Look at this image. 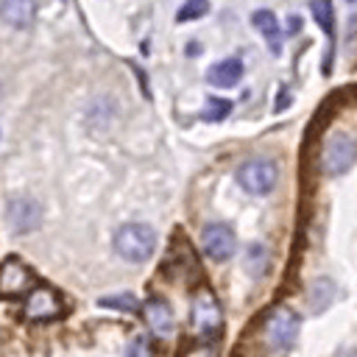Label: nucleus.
I'll return each mask as SVG.
<instances>
[{"label": "nucleus", "instance_id": "nucleus-1", "mask_svg": "<svg viewBox=\"0 0 357 357\" xmlns=\"http://www.w3.org/2000/svg\"><path fill=\"white\" fill-rule=\"evenodd\" d=\"M114 251L126 262H145L156 251V231L148 223H126L114 231Z\"/></svg>", "mask_w": 357, "mask_h": 357}, {"label": "nucleus", "instance_id": "nucleus-2", "mask_svg": "<svg viewBox=\"0 0 357 357\" xmlns=\"http://www.w3.org/2000/svg\"><path fill=\"white\" fill-rule=\"evenodd\" d=\"M357 162V137L351 131H335L329 134L324 153H321V167L326 176H343L351 170Z\"/></svg>", "mask_w": 357, "mask_h": 357}, {"label": "nucleus", "instance_id": "nucleus-3", "mask_svg": "<svg viewBox=\"0 0 357 357\" xmlns=\"http://www.w3.org/2000/svg\"><path fill=\"white\" fill-rule=\"evenodd\" d=\"M276 181H279V167L273 159L254 156L237 167V184L251 195H268L276 187Z\"/></svg>", "mask_w": 357, "mask_h": 357}, {"label": "nucleus", "instance_id": "nucleus-4", "mask_svg": "<svg viewBox=\"0 0 357 357\" xmlns=\"http://www.w3.org/2000/svg\"><path fill=\"white\" fill-rule=\"evenodd\" d=\"M298 329H301V318L290 307H276L265 321V340L276 351H284V349H290L296 343Z\"/></svg>", "mask_w": 357, "mask_h": 357}, {"label": "nucleus", "instance_id": "nucleus-5", "mask_svg": "<svg viewBox=\"0 0 357 357\" xmlns=\"http://www.w3.org/2000/svg\"><path fill=\"white\" fill-rule=\"evenodd\" d=\"M190 324L195 335H215L223 326V310L212 290H198L190 307Z\"/></svg>", "mask_w": 357, "mask_h": 357}, {"label": "nucleus", "instance_id": "nucleus-6", "mask_svg": "<svg viewBox=\"0 0 357 357\" xmlns=\"http://www.w3.org/2000/svg\"><path fill=\"white\" fill-rule=\"evenodd\" d=\"M31 290H33L31 268L17 257H6L0 262V296L3 298H17V296H28Z\"/></svg>", "mask_w": 357, "mask_h": 357}, {"label": "nucleus", "instance_id": "nucleus-7", "mask_svg": "<svg viewBox=\"0 0 357 357\" xmlns=\"http://www.w3.org/2000/svg\"><path fill=\"white\" fill-rule=\"evenodd\" d=\"M201 245H204V254L209 259L226 262V259H231V254L237 248V237H234L231 226H226V223H209L201 231Z\"/></svg>", "mask_w": 357, "mask_h": 357}, {"label": "nucleus", "instance_id": "nucleus-8", "mask_svg": "<svg viewBox=\"0 0 357 357\" xmlns=\"http://www.w3.org/2000/svg\"><path fill=\"white\" fill-rule=\"evenodd\" d=\"M61 312H64V307L53 287H33L25 296V318L28 321H53Z\"/></svg>", "mask_w": 357, "mask_h": 357}, {"label": "nucleus", "instance_id": "nucleus-9", "mask_svg": "<svg viewBox=\"0 0 357 357\" xmlns=\"http://www.w3.org/2000/svg\"><path fill=\"white\" fill-rule=\"evenodd\" d=\"M6 218H8V226L17 234H25V231L39 229V223H42V206H39V201H33L28 195H20V198H11L8 201Z\"/></svg>", "mask_w": 357, "mask_h": 357}, {"label": "nucleus", "instance_id": "nucleus-10", "mask_svg": "<svg viewBox=\"0 0 357 357\" xmlns=\"http://www.w3.org/2000/svg\"><path fill=\"white\" fill-rule=\"evenodd\" d=\"M36 17L33 0H0V20L11 28H31Z\"/></svg>", "mask_w": 357, "mask_h": 357}, {"label": "nucleus", "instance_id": "nucleus-11", "mask_svg": "<svg viewBox=\"0 0 357 357\" xmlns=\"http://www.w3.org/2000/svg\"><path fill=\"white\" fill-rule=\"evenodd\" d=\"M142 315H145V324L156 332V335H170L173 332V310L167 307L165 298H148L142 304Z\"/></svg>", "mask_w": 357, "mask_h": 357}, {"label": "nucleus", "instance_id": "nucleus-12", "mask_svg": "<svg viewBox=\"0 0 357 357\" xmlns=\"http://www.w3.org/2000/svg\"><path fill=\"white\" fill-rule=\"evenodd\" d=\"M243 78V61L240 59H223V61H215L206 73V81L212 86H220V89H229L234 86L237 81Z\"/></svg>", "mask_w": 357, "mask_h": 357}, {"label": "nucleus", "instance_id": "nucleus-13", "mask_svg": "<svg viewBox=\"0 0 357 357\" xmlns=\"http://www.w3.org/2000/svg\"><path fill=\"white\" fill-rule=\"evenodd\" d=\"M251 22H254V28L268 39L271 53H279V50H282V47H279L282 42H279V22H276V14L268 11V8H259V11L251 14Z\"/></svg>", "mask_w": 357, "mask_h": 357}, {"label": "nucleus", "instance_id": "nucleus-14", "mask_svg": "<svg viewBox=\"0 0 357 357\" xmlns=\"http://www.w3.org/2000/svg\"><path fill=\"white\" fill-rule=\"evenodd\" d=\"M310 8H312L315 22L321 25V31L332 39L335 36V8H332V0H312Z\"/></svg>", "mask_w": 357, "mask_h": 357}, {"label": "nucleus", "instance_id": "nucleus-15", "mask_svg": "<svg viewBox=\"0 0 357 357\" xmlns=\"http://www.w3.org/2000/svg\"><path fill=\"white\" fill-rule=\"evenodd\" d=\"M98 304H100V307H106V310H123V312H134V310L139 307V301H137V296H134V293H114V296H103Z\"/></svg>", "mask_w": 357, "mask_h": 357}, {"label": "nucleus", "instance_id": "nucleus-16", "mask_svg": "<svg viewBox=\"0 0 357 357\" xmlns=\"http://www.w3.org/2000/svg\"><path fill=\"white\" fill-rule=\"evenodd\" d=\"M209 11V0H187L178 14H176V22H190V20H201L204 14Z\"/></svg>", "mask_w": 357, "mask_h": 357}, {"label": "nucleus", "instance_id": "nucleus-17", "mask_svg": "<svg viewBox=\"0 0 357 357\" xmlns=\"http://www.w3.org/2000/svg\"><path fill=\"white\" fill-rule=\"evenodd\" d=\"M229 112H231V100L209 98V100H206V109L201 112V117H204V120H209V123H218V120H223Z\"/></svg>", "mask_w": 357, "mask_h": 357}, {"label": "nucleus", "instance_id": "nucleus-18", "mask_svg": "<svg viewBox=\"0 0 357 357\" xmlns=\"http://www.w3.org/2000/svg\"><path fill=\"white\" fill-rule=\"evenodd\" d=\"M128 357H153V351H151V343H148V337H134L131 343H128Z\"/></svg>", "mask_w": 357, "mask_h": 357}, {"label": "nucleus", "instance_id": "nucleus-19", "mask_svg": "<svg viewBox=\"0 0 357 357\" xmlns=\"http://www.w3.org/2000/svg\"><path fill=\"white\" fill-rule=\"evenodd\" d=\"M349 3H357V0H349Z\"/></svg>", "mask_w": 357, "mask_h": 357}]
</instances>
